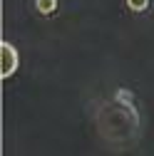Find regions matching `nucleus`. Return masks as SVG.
<instances>
[{"label": "nucleus", "instance_id": "nucleus-3", "mask_svg": "<svg viewBox=\"0 0 154 156\" xmlns=\"http://www.w3.org/2000/svg\"><path fill=\"white\" fill-rule=\"evenodd\" d=\"M124 5L132 10V12H144L149 8V0H124Z\"/></svg>", "mask_w": 154, "mask_h": 156}, {"label": "nucleus", "instance_id": "nucleus-4", "mask_svg": "<svg viewBox=\"0 0 154 156\" xmlns=\"http://www.w3.org/2000/svg\"><path fill=\"white\" fill-rule=\"evenodd\" d=\"M117 102H122V104H127L132 109V92L129 89H117Z\"/></svg>", "mask_w": 154, "mask_h": 156}, {"label": "nucleus", "instance_id": "nucleus-1", "mask_svg": "<svg viewBox=\"0 0 154 156\" xmlns=\"http://www.w3.org/2000/svg\"><path fill=\"white\" fill-rule=\"evenodd\" d=\"M0 57H3V80H8V77L15 74L17 65H20V57H17L15 45L3 40V45H0Z\"/></svg>", "mask_w": 154, "mask_h": 156}, {"label": "nucleus", "instance_id": "nucleus-2", "mask_svg": "<svg viewBox=\"0 0 154 156\" xmlns=\"http://www.w3.org/2000/svg\"><path fill=\"white\" fill-rule=\"evenodd\" d=\"M35 10L40 15H52L57 10V0H35Z\"/></svg>", "mask_w": 154, "mask_h": 156}]
</instances>
